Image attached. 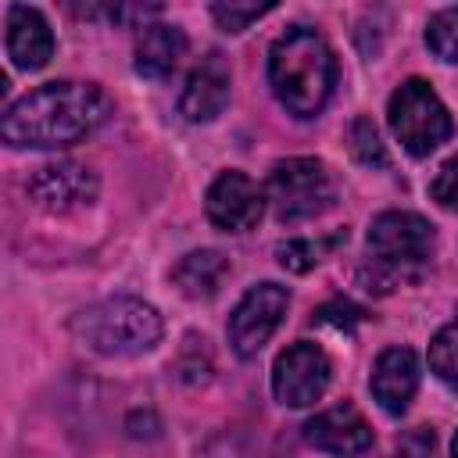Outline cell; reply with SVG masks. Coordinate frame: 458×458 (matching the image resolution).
<instances>
[{
    "label": "cell",
    "instance_id": "cell-14",
    "mask_svg": "<svg viewBox=\"0 0 458 458\" xmlns=\"http://www.w3.org/2000/svg\"><path fill=\"white\" fill-rule=\"evenodd\" d=\"M229 104V72L218 61V54H211L204 64H197L179 93V111L186 122H211L225 111Z\"/></svg>",
    "mask_w": 458,
    "mask_h": 458
},
{
    "label": "cell",
    "instance_id": "cell-17",
    "mask_svg": "<svg viewBox=\"0 0 458 458\" xmlns=\"http://www.w3.org/2000/svg\"><path fill=\"white\" fill-rule=\"evenodd\" d=\"M347 240V229H336L333 236H322V240H286L276 247L279 254V265L290 268V272H308L315 261H322V254H329L333 247H340Z\"/></svg>",
    "mask_w": 458,
    "mask_h": 458
},
{
    "label": "cell",
    "instance_id": "cell-25",
    "mask_svg": "<svg viewBox=\"0 0 458 458\" xmlns=\"http://www.w3.org/2000/svg\"><path fill=\"white\" fill-rule=\"evenodd\" d=\"M451 458H458V433H454V440H451Z\"/></svg>",
    "mask_w": 458,
    "mask_h": 458
},
{
    "label": "cell",
    "instance_id": "cell-2",
    "mask_svg": "<svg viewBox=\"0 0 458 458\" xmlns=\"http://www.w3.org/2000/svg\"><path fill=\"white\" fill-rule=\"evenodd\" d=\"M268 86L293 118H315L336 86L329 43L308 25L286 29L268 50Z\"/></svg>",
    "mask_w": 458,
    "mask_h": 458
},
{
    "label": "cell",
    "instance_id": "cell-8",
    "mask_svg": "<svg viewBox=\"0 0 458 458\" xmlns=\"http://www.w3.org/2000/svg\"><path fill=\"white\" fill-rule=\"evenodd\" d=\"M329 376H333V365H329L326 351L311 340H297L276 358L272 394L286 408H308L326 394Z\"/></svg>",
    "mask_w": 458,
    "mask_h": 458
},
{
    "label": "cell",
    "instance_id": "cell-20",
    "mask_svg": "<svg viewBox=\"0 0 458 458\" xmlns=\"http://www.w3.org/2000/svg\"><path fill=\"white\" fill-rule=\"evenodd\" d=\"M351 154L361 165H386V150L379 140V129L372 125V118H354L351 125Z\"/></svg>",
    "mask_w": 458,
    "mask_h": 458
},
{
    "label": "cell",
    "instance_id": "cell-3",
    "mask_svg": "<svg viewBox=\"0 0 458 458\" xmlns=\"http://www.w3.org/2000/svg\"><path fill=\"white\" fill-rule=\"evenodd\" d=\"M72 329L97 354L125 358V354H143L161 340V315L154 304L140 297H111L75 315Z\"/></svg>",
    "mask_w": 458,
    "mask_h": 458
},
{
    "label": "cell",
    "instance_id": "cell-13",
    "mask_svg": "<svg viewBox=\"0 0 458 458\" xmlns=\"http://www.w3.org/2000/svg\"><path fill=\"white\" fill-rule=\"evenodd\" d=\"M7 57L21 72H36L54 57V32L36 7H7Z\"/></svg>",
    "mask_w": 458,
    "mask_h": 458
},
{
    "label": "cell",
    "instance_id": "cell-12",
    "mask_svg": "<svg viewBox=\"0 0 458 458\" xmlns=\"http://www.w3.org/2000/svg\"><path fill=\"white\" fill-rule=\"evenodd\" d=\"M372 397L386 415H401L419 390V358L411 347H386L372 369Z\"/></svg>",
    "mask_w": 458,
    "mask_h": 458
},
{
    "label": "cell",
    "instance_id": "cell-9",
    "mask_svg": "<svg viewBox=\"0 0 458 458\" xmlns=\"http://www.w3.org/2000/svg\"><path fill=\"white\" fill-rule=\"evenodd\" d=\"M204 211H208V218L218 229H225V233H247V229L258 225V218L265 211V193H261V186L250 175L229 168V172H222L211 182L208 200H204Z\"/></svg>",
    "mask_w": 458,
    "mask_h": 458
},
{
    "label": "cell",
    "instance_id": "cell-19",
    "mask_svg": "<svg viewBox=\"0 0 458 458\" xmlns=\"http://www.w3.org/2000/svg\"><path fill=\"white\" fill-rule=\"evenodd\" d=\"M426 43L429 50L447 61V64H458V7H447V11H437L426 25Z\"/></svg>",
    "mask_w": 458,
    "mask_h": 458
},
{
    "label": "cell",
    "instance_id": "cell-22",
    "mask_svg": "<svg viewBox=\"0 0 458 458\" xmlns=\"http://www.w3.org/2000/svg\"><path fill=\"white\" fill-rule=\"evenodd\" d=\"M429 197H433L440 208L458 211V157L447 161V165L437 172V179L429 182Z\"/></svg>",
    "mask_w": 458,
    "mask_h": 458
},
{
    "label": "cell",
    "instance_id": "cell-7",
    "mask_svg": "<svg viewBox=\"0 0 458 458\" xmlns=\"http://www.w3.org/2000/svg\"><path fill=\"white\" fill-rule=\"evenodd\" d=\"M286 308H290V290L286 286H279V283L250 286L229 315V347L240 358H254L268 344V336L279 329Z\"/></svg>",
    "mask_w": 458,
    "mask_h": 458
},
{
    "label": "cell",
    "instance_id": "cell-18",
    "mask_svg": "<svg viewBox=\"0 0 458 458\" xmlns=\"http://www.w3.org/2000/svg\"><path fill=\"white\" fill-rule=\"evenodd\" d=\"M429 369L444 386L458 394V322L444 326L429 344Z\"/></svg>",
    "mask_w": 458,
    "mask_h": 458
},
{
    "label": "cell",
    "instance_id": "cell-23",
    "mask_svg": "<svg viewBox=\"0 0 458 458\" xmlns=\"http://www.w3.org/2000/svg\"><path fill=\"white\" fill-rule=\"evenodd\" d=\"M433 447H437L433 433L429 429H415V433H408L401 440V458H433Z\"/></svg>",
    "mask_w": 458,
    "mask_h": 458
},
{
    "label": "cell",
    "instance_id": "cell-15",
    "mask_svg": "<svg viewBox=\"0 0 458 458\" xmlns=\"http://www.w3.org/2000/svg\"><path fill=\"white\" fill-rule=\"evenodd\" d=\"M182 54H186L182 29L165 25V21H150L136 36V61L132 64L143 79H168Z\"/></svg>",
    "mask_w": 458,
    "mask_h": 458
},
{
    "label": "cell",
    "instance_id": "cell-1",
    "mask_svg": "<svg viewBox=\"0 0 458 458\" xmlns=\"http://www.w3.org/2000/svg\"><path fill=\"white\" fill-rule=\"evenodd\" d=\"M107 118V97L93 82H43L18 97L4 118L0 136L7 147H72Z\"/></svg>",
    "mask_w": 458,
    "mask_h": 458
},
{
    "label": "cell",
    "instance_id": "cell-10",
    "mask_svg": "<svg viewBox=\"0 0 458 458\" xmlns=\"http://www.w3.org/2000/svg\"><path fill=\"white\" fill-rule=\"evenodd\" d=\"M304 440L333 458H354L372 447V426L361 419L358 408L336 404L304 422Z\"/></svg>",
    "mask_w": 458,
    "mask_h": 458
},
{
    "label": "cell",
    "instance_id": "cell-24",
    "mask_svg": "<svg viewBox=\"0 0 458 458\" xmlns=\"http://www.w3.org/2000/svg\"><path fill=\"white\" fill-rule=\"evenodd\" d=\"M315 318L318 322H333V326H351L354 318H361V308H354L347 301H333V304H322Z\"/></svg>",
    "mask_w": 458,
    "mask_h": 458
},
{
    "label": "cell",
    "instance_id": "cell-4",
    "mask_svg": "<svg viewBox=\"0 0 458 458\" xmlns=\"http://www.w3.org/2000/svg\"><path fill=\"white\" fill-rule=\"evenodd\" d=\"M433 225L415 211H383L369 225V250L376 268L390 279L419 276L433 258Z\"/></svg>",
    "mask_w": 458,
    "mask_h": 458
},
{
    "label": "cell",
    "instance_id": "cell-16",
    "mask_svg": "<svg viewBox=\"0 0 458 458\" xmlns=\"http://www.w3.org/2000/svg\"><path fill=\"white\" fill-rule=\"evenodd\" d=\"M229 272V261L218 250H190L175 268H172V283L190 297V301H208L218 293L222 279Z\"/></svg>",
    "mask_w": 458,
    "mask_h": 458
},
{
    "label": "cell",
    "instance_id": "cell-5",
    "mask_svg": "<svg viewBox=\"0 0 458 458\" xmlns=\"http://www.w3.org/2000/svg\"><path fill=\"white\" fill-rule=\"evenodd\" d=\"M386 118H390L394 136L401 140V147H404L411 157L433 154V150L454 132V122H451L444 100L437 97V89H433L426 79H408V82H401V86L394 89V97H390Z\"/></svg>",
    "mask_w": 458,
    "mask_h": 458
},
{
    "label": "cell",
    "instance_id": "cell-6",
    "mask_svg": "<svg viewBox=\"0 0 458 458\" xmlns=\"http://www.w3.org/2000/svg\"><path fill=\"white\" fill-rule=\"evenodd\" d=\"M265 197L272 200L279 222H301V218L322 215L333 204L336 186H333V175H329V168L322 161H315V157H286V161H279L272 168Z\"/></svg>",
    "mask_w": 458,
    "mask_h": 458
},
{
    "label": "cell",
    "instance_id": "cell-11",
    "mask_svg": "<svg viewBox=\"0 0 458 458\" xmlns=\"http://www.w3.org/2000/svg\"><path fill=\"white\" fill-rule=\"evenodd\" d=\"M29 193L47 211H75L97 197V175L79 161H54L32 175Z\"/></svg>",
    "mask_w": 458,
    "mask_h": 458
},
{
    "label": "cell",
    "instance_id": "cell-21",
    "mask_svg": "<svg viewBox=\"0 0 458 458\" xmlns=\"http://www.w3.org/2000/svg\"><path fill=\"white\" fill-rule=\"evenodd\" d=\"M268 11H272V4H215V7H211L215 21H218L225 32H243L250 21L265 18Z\"/></svg>",
    "mask_w": 458,
    "mask_h": 458
}]
</instances>
